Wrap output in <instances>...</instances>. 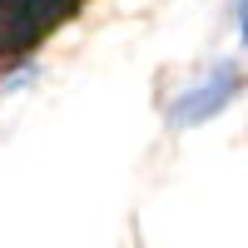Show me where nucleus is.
Masks as SVG:
<instances>
[{
  "label": "nucleus",
  "instance_id": "f03ea898",
  "mask_svg": "<svg viewBox=\"0 0 248 248\" xmlns=\"http://www.w3.org/2000/svg\"><path fill=\"white\" fill-rule=\"evenodd\" d=\"M238 90H243V65H238V60H214V65L203 70L179 99H169V124L184 129V124L214 119L218 109H229L238 99Z\"/></svg>",
  "mask_w": 248,
  "mask_h": 248
},
{
  "label": "nucleus",
  "instance_id": "f257e3e1",
  "mask_svg": "<svg viewBox=\"0 0 248 248\" xmlns=\"http://www.w3.org/2000/svg\"><path fill=\"white\" fill-rule=\"evenodd\" d=\"M90 0H0V60H20L40 50Z\"/></svg>",
  "mask_w": 248,
  "mask_h": 248
},
{
  "label": "nucleus",
  "instance_id": "7ed1b4c3",
  "mask_svg": "<svg viewBox=\"0 0 248 248\" xmlns=\"http://www.w3.org/2000/svg\"><path fill=\"white\" fill-rule=\"evenodd\" d=\"M238 30H243V40H248V0H238Z\"/></svg>",
  "mask_w": 248,
  "mask_h": 248
}]
</instances>
